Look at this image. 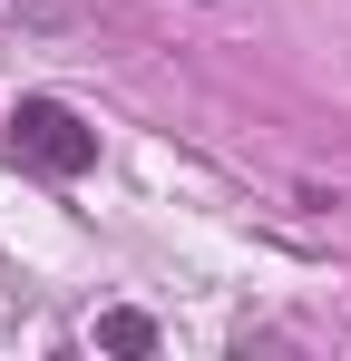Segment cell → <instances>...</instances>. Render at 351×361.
I'll return each instance as SVG.
<instances>
[{"label": "cell", "mask_w": 351, "mask_h": 361, "mask_svg": "<svg viewBox=\"0 0 351 361\" xmlns=\"http://www.w3.org/2000/svg\"><path fill=\"white\" fill-rule=\"evenodd\" d=\"M10 157L39 166V176H88L98 166V127L78 108H58V98H20L10 108Z\"/></svg>", "instance_id": "cell-1"}, {"label": "cell", "mask_w": 351, "mask_h": 361, "mask_svg": "<svg viewBox=\"0 0 351 361\" xmlns=\"http://www.w3.org/2000/svg\"><path fill=\"white\" fill-rule=\"evenodd\" d=\"M98 342L108 352H156V322L147 312H98Z\"/></svg>", "instance_id": "cell-2"}]
</instances>
